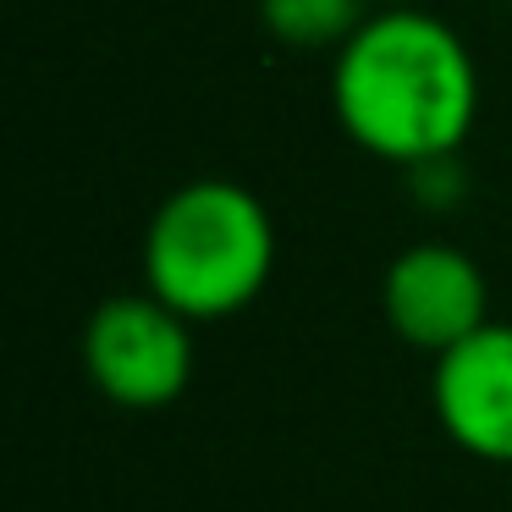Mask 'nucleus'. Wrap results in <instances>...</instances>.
Masks as SVG:
<instances>
[{"instance_id":"obj_1","label":"nucleus","mask_w":512,"mask_h":512,"mask_svg":"<svg viewBox=\"0 0 512 512\" xmlns=\"http://www.w3.org/2000/svg\"><path fill=\"white\" fill-rule=\"evenodd\" d=\"M331 111L353 149L386 166L452 160L479 116L474 50L424 6H380L331 56Z\"/></svg>"},{"instance_id":"obj_2","label":"nucleus","mask_w":512,"mask_h":512,"mask_svg":"<svg viewBox=\"0 0 512 512\" xmlns=\"http://www.w3.org/2000/svg\"><path fill=\"white\" fill-rule=\"evenodd\" d=\"M276 270V221L265 199L232 177H193L160 199L144 232V287L182 320L243 314Z\"/></svg>"},{"instance_id":"obj_3","label":"nucleus","mask_w":512,"mask_h":512,"mask_svg":"<svg viewBox=\"0 0 512 512\" xmlns=\"http://www.w3.org/2000/svg\"><path fill=\"white\" fill-rule=\"evenodd\" d=\"M83 369L116 408H166L193 380V320L155 292H116L83 325Z\"/></svg>"},{"instance_id":"obj_4","label":"nucleus","mask_w":512,"mask_h":512,"mask_svg":"<svg viewBox=\"0 0 512 512\" xmlns=\"http://www.w3.org/2000/svg\"><path fill=\"white\" fill-rule=\"evenodd\" d=\"M380 314L408 347L441 358L490 325V281L457 243H413L380 276Z\"/></svg>"},{"instance_id":"obj_5","label":"nucleus","mask_w":512,"mask_h":512,"mask_svg":"<svg viewBox=\"0 0 512 512\" xmlns=\"http://www.w3.org/2000/svg\"><path fill=\"white\" fill-rule=\"evenodd\" d=\"M430 402L452 446L479 463H512V325L490 320L435 358Z\"/></svg>"},{"instance_id":"obj_6","label":"nucleus","mask_w":512,"mask_h":512,"mask_svg":"<svg viewBox=\"0 0 512 512\" xmlns=\"http://www.w3.org/2000/svg\"><path fill=\"white\" fill-rule=\"evenodd\" d=\"M375 0H259V28L281 50H342Z\"/></svg>"},{"instance_id":"obj_7","label":"nucleus","mask_w":512,"mask_h":512,"mask_svg":"<svg viewBox=\"0 0 512 512\" xmlns=\"http://www.w3.org/2000/svg\"><path fill=\"white\" fill-rule=\"evenodd\" d=\"M375 6H419V0H375Z\"/></svg>"},{"instance_id":"obj_8","label":"nucleus","mask_w":512,"mask_h":512,"mask_svg":"<svg viewBox=\"0 0 512 512\" xmlns=\"http://www.w3.org/2000/svg\"><path fill=\"white\" fill-rule=\"evenodd\" d=\"M507 6H512V0H507Z\"/></svg>"}]
</instances>
